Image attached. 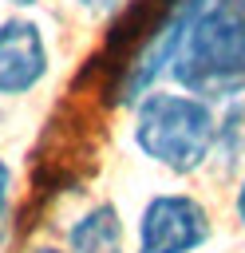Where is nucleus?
I'll return each mask as SVG.
<instances>
[{"label": "nucleus", "mask_w": 245, "mask_h": 253, "mask_svg": "<svg viewBox=\"0 0 245 253\" xmlns=\"http://www.w3.org/2000/svg\"><path fill=\"white\" fill-rule=\"evenodd\" d=\"M134 146L170 174H194L213 158L217 119L190 91H146L134 107Z\"/></svg>", "instance_id": "f03ea898"}, {"label": "nucleus", "mask_w": 245, "mask_h": 253, "mask_svg": "<svg viewBox=\"0 0 245 253\" xmlns=\"http://www.w3.org/2000/svg\"><path fill=\"white\" fill-rule=\"evenodd\" d=\"M67 253H122V217L111 202L91 206L67 229Z\"/></svg>", "instance_id": "39448f33"}, {"label": "nucleus", "mask_w": 245, "mask_h": 253, "mask_svg": "<svg viewBox=\"0 0 245 253\" xmlns=\"http://www.w3.org/2000/svg\"><path fill=\"white\" fill-rule=\"evenodd\" d=\"M79 8L87 16H115V12L126 8V0H79Z\"/></svg>", "instance_id": "6e6552de"}, {"label": "nucleus", "mask_w": 245, "mask_h": 253, "mask_svg": "<svg viewBox=\"0 0 245 253\" xmlns=\"http://www.w3.org/2000/svg\"><path fill=\"white\" fill-rule=\"evenodd\" d=\"M28 253H67V249H55V245H40V249H28Z\"/></svg>", "instance_id": "9d476101"}, {"label": "nucleus", "mask_w": 245, "mask_h": 253, "mask_svg": "<svg viewBox=\"0 0 245 253\" xmlns=\"http://www.w3.org/2000/svg\"><path fill=\"white\" fill-rule=\"evenodd\" d=\"M213 150L225 158V166H237L245 158V99H237L225 111V119L217 123V146Z\"/></svg>", "instance_id": "423d86ee"}, {"label": "nucleus", "mask_w": 245, "mask_h": 253, "mask_svg": "<svg viewBox=\"0 0 245 253\" xmlns=\"http://www.w3.org/2000/svg\"><path fill=\"white\" fill-rule=\"evenodd\" d=\"M233 213H237V221H241V229H245V178H241V186H237V198H233Z\"/></svg>", "instance_id": "1a4fd4ad"}, {"label": "nucleus", "mask_w": 245, "mask_h": 253, "mask_svg": "<svg viewBox=\"0 0 245 253\" xmlns=\"http://www.w3.org/2000/svg\"><path fill=\"white\" fill-rule=\"evenodd\" d=\"M209 237V210L194 194H154L138 213V253H194Z\"/></svg>", "instance_id": "7ed1b4c3"}, {"label": "nucleus", "mask_w": 245, "mask_h": 253, "mask_svg": "<svg viewBox=\"0 0 245 253\" xmlns=\"http://www.w3.org/2000/svg\"><path fill=\"white\" fill-rule=\"evenodd\" d=\"M12 4H16V8H28V4H36V0H12Z\"/></svg>", "instance_id": "9b49d317"}, {"label": "nucleus", "mask_w": 245, "mask_h": 253, "mask_svg": "<svg viewBox=\"0 0 245 253\" xmlns=\"http://www.w3.org/2000/svg\"><path fill=\"white\" fill-rule=\"evenodd\" d=\"M8 202H12V170H8V162L0 158V237H4V229H8Z\"/></svg>", "instance_id": "0eeeda50"}, {"label": "nucleus", "mask_w": 245, "mask_h": 253, "mask_svg": "<svg viewBox=\"0 0 245 253\" xmlns=\"http://www.w3.org/2000/svg\"><path fill=\"white\" fill-rule=\"evenodd\" d=\"M174 83L198 99L245 95V0H190L178 51L170 59Z\"/></svg>", "instance_id": "f257e3e1"}, {"label": "nucleus", "mask_w": 245, "mask_h": 253, "mask_svg": "<svg viewBox=\"0 0 245 253\" xmlns=\"http://www.w3.org/2000/svg\"><path fill=\"white\" fill-rule=\"evenodd\" d=\"M47 75V43L40 24L4 20L0 24V95H28Z\"/></svg>", "instance_id": "20e7f679"}]
</instances>
